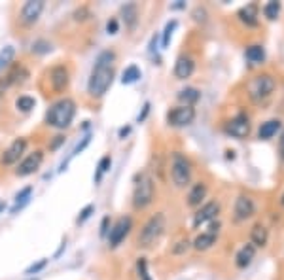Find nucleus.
Listing matches in <instances>:
<instances>
[{"label":"nucleus","instance_id":"4","mask_svg":"<svg viewBox=\"0 0 284 280\" xmlns=\"http://www.w3.org/2000/svg\"><path fill=\"white\" fill-rule=\"evenodd\" d=\"M42 83H46L44 85L46 95L61 97L70 88V69H68L65 62H57V64L50 67V69L44 72Z\"/></svg>","mask_w":284,"mask_h":280},{"label":"nucleus","instance_id":"16","mask_svg":"<svg viewBox=\"0 0 284 280\" xmlns=\"http://www.w3.org/2000/svg\"><path fill=\"white\" fill-rule=\"evenodd\" d=\"M195 72V61L188 55H180L174 62V78L176 80H188Z\"/></svg>","mask_w":284,"mask_h":280},{"label":"nucleus","instance_id":"5","mask_svg":"<svg viewBox=\"0 0 284 280\" xmlns=\"http://www.w3.org/2000/svg\"><path fill=\"white\" fill-rule=\"evenodd\" d=\"M155 199V182L154 178L146 173V170H142L138 175L135 176V187H133V208L135 210H144V208H148Z\"/></svg>","mask_w":284,"mask_h":280},{"label":"nucleus","instance_id":"38","mask_svg":"<svg viewBox=\"0 0 284 280\" xmlns=\"http://www.w3.org/2000/svg\"><path fill=\"white\" fill-rule=\"evenodd\" d=\"M89 17H91V12H89V8H87V6L78 8V10L74 12V19H76V21H80V23L87 21Z\"/></svg>","mask_w":284,"mask_h":280},{"label":"nucleus","instance_id":"31","mask_svg":"<svg viewBox=\"0 0 284 280\" xmlns=\"http://www.w3.org/2000/svg\"><path fill=\"white\" fill-rule=\"evenodd\" d=\"M13 57H15V48H12V46H6L0 51V70H6L12 64Z\"/></svg>","mask_w":284,"mask_h":280},{"label":"nucleus","instance_id":"35","mask_svg":"<svg viewBox=\"0 0 284 280\" xmlns=\"http://www.w3.org/2000/svg\"><path fill=\"white\" fill-rule=\"evenodd\" d=\"M50 51H51V44L48 40H36L32 44V53H36V55H46Z\"/></svg>","mask_w":284,"mask_h":280},{"label":"nucleus","instance_id":"14","mask_svg":"<svg viewBox=\"0 0 284 280\" xmlns=\"http://www.w3.org/2000/svg\"><path fill=\"white\" fill-rule=\"evenodd\" d=\"M218 214H220V203H218V201H209V203L201 205L199 206V210L193 214V222H192L193 229H199L201 225L214 222Z\"/></svg>","mask_w":284,"mask_h":280},{"label":"nucleus","instance_id":"30","mask_svg":"<svg viewBox=\"0 0 284 280\" xmlns=\"http://www.w3.org/2000/svg\"><path fill=\"white\" fill-rule=\"evenodd\" d=\"M89 142H91V133H87L86 137L82 138V142L78 144V146H76L74 149H72V154H70V156L67 157V161H63V165H61V168H59V170H65V168H67V165H68V161H70L72 157L78 156V154H82V152H84V149L87 148V144H89Z\"/></svg>","mask_w":284,"mask_h":280},{"label":"nucleus","instance_id":"1","mask_svg":"<svg viewBox=\"0 0 284 280\" xmlns=\"http://www.w3.org/2000/svg\"><path fill=\"white\" fill-rule=\"evenodd\" d=\"M114 64H116V51L112 50V48L103 50L97 55L95 67L91 70V76L87 80V95L91 99L99 100L108 93V89L114 83V76H116Z\"/></svg>","mask_w":284,"mask_h":280},{"label":"nucleus","instance_id":"28","mask_svg":"<svg viewBox=\"0 0 284 280\" xmlns=\"http://www.w3.org/2000/svg\"><path fill=\"white\" fill-rule=\"evenodd\" d=\"M140 69L136 67V64H129L127 69L124 70V74H121V81H124L125 85H129V83H135V81H138V78H140Z\"/></svg>","mask_w":284,"mask_h":280},{"label":"nucleus","instance_id":"13","mask_svg":"<svg viewBox=\"0 0 284 280\" xmlns=\"http://www.w3.org/2000/svg\"><path fill=\"white\" fill-rule=\"evenodd\" d=\"M195 119V108L193 106H174L167 112V123L171 127H188Z\"/></svg>","mask_w":284,"mask_h":280},{"label":"nucleus","instance_id":"9","mask_svg":"<svg viewBox=\"0 0 284 280\" xmlns=\"http://www.w3.org/2000/svg\"><path fill=\"white\" fill-rule=\"evenodd\" d=\"M44 157H46V154H44L42 149H34L31 154H27V156L17 163L15 170H13L15 176H17V178H27V176L38 173V168L42 167V163H44Z\"/></svg>","mask_w":284,"mask_h":280},{"label":"nucleus","instance_id":"24","mask_svg":"<svg viewBox=\"0 0 284 280\" xmlns=\"http://www.w3.org/2000/svg\"><path fill=\"white\" fill-rule=\"evenodd\" d=\"M176 99H178L184 106H193L199 99H201V91H199L197 88H184L178 91Z\"/></svg>","mask_w":284,"mask_h":280},{"label":"nucleus","instance_id":"10","mask_svg":"<svg viewBox=\"0 0 284 280\" xmlns=\"http://www.w3.org/2000/svg\"><path fill=\"white\" fill-rule=\"evenodd\" d=\"M44 8H46L44 0H27L25 4L21 6V10H19V23H21V27L31 29V27L36 25Z\"/></svg>","mask_w":284,"mask_h":280},{"label":"nucleus","instance_id":"8","mask_svg":"<svg viewBox=\"0 0 284 280\" xmlns=\"http://www.w3.org/2000/svg\"><path fill=\"white\" fill-rule=\"evenodd\" d=\"M27 146H29V140H27L25 137L13 138L12 144L0 154V163H2L4 167H13V165H17V163L25 157Z\"/></svg>","mask_w":284,"mask_h":280},{"label":"nucleus","instance_id":"11","mask_svg":"<svg viewBox=\"0 0 284 280\" xmlns=\"http://www.w3.org/2000/svg\"><path fill=\"white\" fill-rule=\"evenodd\" d=\"M131 229H133V218H131V216H121V218H117L116 224L112 225L110 231H108V235H106L108 236V246H110L112 250L117 248V246L127 239Z\"/></svg>","mask_w":284,"mask_h":280},{"label":"nucleus","instance_id":"45","mask_svg":"<svg viewBox=\"0 0 284 280\" xmlns=\"http://www.w3.org/2000/svg\"><path fill=\"white\" fill-rule=\"evenodd\" d=\"M278 156L284 161V131L280 133V138H278Z\"/></svg>","mask_w":284,"mask_h":280},{"label":"nucleus","instance_id":"19","mask_svg":"<svg viewBox=\"0 0 284 280\" xmlns=\"http://www.w3.org/2000/svg\"><path fill=\"white\" fill-rule=\"evenodd\" d=\"M218 235L220 233H214V231H203L201 235L195 236V241L192 243V246L199 252H205V250H210L218 241Z\"/></svg>","mask_w":284,"mask_h":280},{"label":"nucleus","instance_id":"18","mask_svg":"<svg viewBox=\"0 0 284 280\" xmlns=\"http://www.w3.org/2000/svg\"><path fill=\"white\" fill-rule=\"evenodd\" d=\"M207 193H209V186L205 182H195L192 189H190V193H188V206H192V208L201 206V203L207 197Z\"/></svg>","mask_w":284,"mask_h":280},{"label":"nucleus","instance_id":"25","mask_svg":"<svg viewBox=\"0 0 284 280\" xmlns=\"http://www.w3.org/2000/svg\"><path fill=\"white\" fill-rule=\"evenodd\" d=\"M245 57H247V61H250L252 64H259V62L266 61V50L259 44L248 46L247 50H245Z\"/></svg>","mask_w":284,"mask_h":280},{"label":"nucleus","instance_id":"3","mask_svg":"<svg viewBox=\"0 0 284 280\" xmlns=\"http://www.w3.org/2000/svg\"><path fill=\"white\" fill-rule=\"evenodd\" d=\"M165 229H167V218H165V214H163V212L152 214V216L146 220V224L142 225L140 233L136 236V246L142 250L154 248L155 244L161 241V236H163Z\"/></svg>","mask_w":284,"mask_h":280},{"label":"nucleus","instance_id":"34","mask_svg":"<svg viewBox=\"0 0 284 280\" xmlns=\"http://www.w3.org/2000/svg\"><path fill=\"white\" fill-rule=\"evenodd\" d=\"M176 25H178V21L176 19H173V21H169L167 25H165V31H163V40H161V46L163 48H167L169 42H171V36H173L174 29H176Z\"/></svg>","mask_w":284,"mask_h":280},{"label":"nucleus","instance_id":"33","mask_svg":"<svg viewBox=\"0 0 284 280\" xmlns=\"http://www.w3.org/2000/svg\"><path fill=\"white\" fill-rule=\"evenodd\" d=\"M278 13H280V2H275V0H271V2H267L266 6H263V15H266L269 21L277 19Z\"/></svg>","mask_w":284,"mask_h":280},{"label":"nucleus","instance_id":"7","mask_svg":"<svg viewBox=\"0 0 284 280\" xmlns=\"http://www.w3.org/2000/svg\"><path fill=\"white\" fill-rule=\"evenodd\" d=\"M248 97L254 100V102H261V100L269 99L275 91V80H273L271 74H259L254 76L252 80L248 81Z\"/></svg>","mask_w":284,"mask_h":280},{"label":"nucleus","instance_id":"15","mask_svg":"<svg viewBox=\"0 0 284 280\" xmlns=\"http://www.w3.org/2000/svg\"><path fill=\"white\" fill-rule=\"evenodd\" d=\"M256 214V203H254L252 197L248 195H239L235 199V206H233V218L235 222H247Z\"/></svg>","mask_w":284,"mask_h":280},{"label":"nucleus","instance_id":"44","mask_svg":"<svg viewBox=\"0 0 284 280\" xmlns=\"http://www.w3.org/2000/svg\"><path fill=\"white\" fill-rule=\"evenodd\" d=\"M148 112H150V102H146V104H144V108H142V114H138L136 121H138V123H140V121H144V119H146V116H148Z\"/></svg>","mask_w":284,"mask_h":280},{"label":"nucleus","instance_id":"27","mask_svg":"<svg viewBox=\"0 0 284 280\" xmlns=\"http://www.w3.org/2000/svg\"><path fill=\"white\" fill-rule=\"evenodd\" d=\"M34 106H36V100H34V97H31V95H21V97H17V100H15V108L23 114H29Z\"/></svg>","mask_w":284,"mask_h":280},{"label":"nucleus","instance_id":"6","mask_svg":"<svg viewBox=\"0 0 284 280\" xmlns=\"http://www.w3.org/2000/svg\"><path fill=\"white\" fill-rule=\"evenodd\" d=\"M171 180L176 187H186L190 186V182H192V163L190 159L184 156V154H180V152H174L173 154V159H171Z\"/></svg>","mask_w":284,"mask_h":280},{"label":"nucleus","instance_id":"41","mask_svg":"<svg viewBox=\"0 0 284 280\" xmlns=\"http://www.w3.org/2000/svg\"><path fill=\"white\" fill-rule=\"evenodd\" d=\"M108 231H110V216H105V218H103V222H100L99 235L100 236H106V235H108Z\"/></svg>","mask_w":284,"mask_h":280},{"label":"nucleus","instance_id":"22","mask_svg":"<svg viewBox=\"0 0 284 280\" xmlns=\"http://www.w3.org/2000/svg\"><path fill=\"white\" fill-rule=\"evenodd\" d=\"M121 19H124L127 29H135L136 21H138V6L135 2H129V4L121 6Z\"/></svg>","mask_w":284,"mask_h":280},{"label":"nucleus","instance_id":"47","mask_svg":"<svg viewBox=\"0 0 284 280\" xmlns=\"http://www.w3.org/2000/svg\"><path fill=\"white\" fill-rule=\"evenodd\" d=\"M4 210V203H0V212Z\"/></svg>","mask_w":284,"mask_h":280},{"label":"nucleus","instance_id":"21","mask_svg":"<svg viewBox=\"0 0 284 280\" xmlns=\"http://www.w3.org/2000/svg\"><path fill=\"white\" fill-rule=\"evenodd\" d=\"M250 241L252 243L250 244H254L256 248H263L267 244V241H269V231H267V227L263 224H256L250 229Z\"/></svg>","mask_w":284,"mask_h":280},{"label":"nucleus","instance_id":"32","mask_svg":"<svg viewBox=\"0 0 284 280\" xmlns=\"http://www.w3.org/2000/svg\"><path fill=\"white\" fill-rule=\"evenodd\" d=\"M136 278L138 280H152L146 257H138V260H136Z\"/></svg>","mask_w":284,"mask_h":280},{"label":"nucleus","instance_id":"40","mask_svg":"<svg viewBox=\"0 0 284 280\" xmlns=\"http://www.w3.org/2000/svg\"><path fill=\"white\" fill-rule=\"evenodd\" d=\"M117 31H119V23H117V19L110 17L108 19V23H106V32H108V34H116Z\"/></svg>","mask_w":284,"mask_h":280},{"label":"nucleus","instance_id":"48","mask_svg":"<svg viewBox=\"0 0 284 280\" xmlns=\"http://www.w3.org/2000/svg\"><path fill=\"white\" fill-rule=\"evenodd\" d=\"M280 203H282V205H284V195H282V199H280Z\"/></svg>","mask_w":284,"mask_h":280},{"label":"nucleus","instance_id":"37","mask_svg":"<svg viewBox=\"0 0 284 280\" xmlns=\"http://www.w3.org/2000/svg\"><path fill=\"white\" fill-rule=\"evenodd\" d=\"M93 212H95V205H87V206H84V208H82V212H80V216H78V220H76V222H78V224H84L86 220L91 218V214H93Z\"/></svg>","mask_w":284,"mask_h":280},{"label":"nucleus","instance_id":"29","mask_svg":"<svg viewBox=\"0 0 284 280\" xmlns=\"http://www.w3.org/2000/svg\"><path fill=\"white\" fill-rule=\"evenodd\" d=\"M112 167V157L110 156H105L100 157L99 165H97V173H95V184H100V180H103V176L110 170Z\"/></svg>","mask_w":284,"mask_h":280},{"label":"nucleus","instance_id":"39","mask_svg":"<svg viewBox=\"0 0 284 280\" xmlns=\"http://www.w3.org/2000/svg\"><path fill=\"white\" fill-rule=\"evenodd\" d=\"M48 265V260L44 257V260H40L38 263H32L31 267H27V271H25V274H32V273H38V271H42L44 267Z\"/></svg>","mask_w":284,"mask_h":280},{"label":"nucleus","instance_id":"2","mask_svg":"<svg viewBox=\"0 0 284 280\" xmlns=\"http://www.w3.org/2000/svg\"><path fill=\"white\" fill-rule=\"evenodd\" d=\"M76 100L70 99V97H61V99L53 100L46 112V118H44V123L51 127V129H57V131H65L68 129L72 121H74L76 116Z\"/></svg>","mask_w":284,"mask_h":280},{"label":"nucleus","instance_id":"42","mask_svg":"<svg viewBox=\"0 0 284 280\" xmlns=\"http://www.w3.org/2000/svg\"><path fill=\"white\" fill-rule=\"evenodd\" d=\"M63 144H65V137H63V135H57V137H53V140H51V144L48 148H50V152H55V149H59V146H63Z\"/></svg>","mask_w":284,"mask_h":280},{"label":"nucleus","instance_id":"20","mask_svg":"<svg viewBox=\"0 0 284 280\" xmlns=\"http://www.w3.org/2000/svg\"><path fill=\"white\" fill-rule=\"evenodd\" d=\"M256 257V246L254 244H245L239 252H237V255H235V265L239 269H247L250 263H252V260Z\"/></svg>","mask_w":284,"mask_h":280},{"label":"nucleus","instance_id":"23","mask_svg":"<svg viewBox=\"0 0 284 280\" xmlns=\"http://www.w3.org/2000/svg\"><path fill=\"white\" fill-rule=\"evenodd\" d=\"M280 125H282L280 123V119H269L266 123H261V127H259V131H258V137L261 138V140H269V138H273L278 131H280Z\"/></svg>","mask_w":284,"mask_h":280},{"label":"nucleus","instance_id":"43","mask_svg":"<svg viewBox=\"0 0 284 280\" xmlns=\"http://www.w3.org/2000/svg\"><path fill=\"white\" fill-rule=\"evenodd\" d=\"M205 15H207L205 8H195V12H193V19L195 21H205Z\"/></svg>","mask_w":284,"mask_h":280},{"label":"nucleus","instance_id":"17","mask_svg":"<svg viewBox=\"0 0 284 280\" xmlns=\"http://www.w3.org/2000/svg\"><path fill=\"white\" fill-rule=\"evenodd\" d=\"M237 17L241 21L242 25L247 27H258L259 23V8L258 4H247V6H242L239 12H237Z\"/></svg>","mask_w":284,"mask_h":280},{"label":"nucleus","instance_id":"26","mask_svg":"<svg viewBox=\"0 0 284 280\" xmlns=\"http://www.w3.org/2000/svg\"><path fill=\"white\" fill-rule=\"evenodd\" d=\"M31 193H32V186H27L25 189H21V191L15 195V205L12 206V214H17V210H21L23 206L29 203V199H31Z\"/></svg>","mask_w":284,"mask_h":280},{"label":"nucleus","instance_id":"12","mask_svg":"<svg viewBox=\"0 0 284 280\" xmlns=\"http://www.w3.org/2000/svg\"><path fill=\"white\" fill-rule=\"evenodd\" d=\"M250 129H252V125H250V118H248L245 112H239L237 116H233L231 119H228V123L224 125V131L228 133L229 137L233 138H247L250 135Z\"/></svg>","mask_w":284,"mask_h":280},{"label":"nucleus","instance_id":"36","mask_svg":"<svg viewBox=\"0 0 284 280\" xmlns=\"http://www.w3.org/2000/svg\"><path fill=\"white\" fill-rule=\"evenodd\" d=\"M190 246H192V243H190L188 239H182V241H178V243H176V246H173V254H176V255L186 254V252L190 250Z\"/></svg>","mask_w":284,"mask_h":280},{"label":"nucleus","instance_id":"46","mask_svg":"<svg viewBox=\"0 0 284 280\" xmlns=\"http://www.w3.org/2000/svg\"><path fill=\"white\" fill-rule=\"evenodd\" d=\"M129 133H131V127H121V129H119V138H125Z\"/></svg>","mask_w":284,"mask_h":280}]
</instances>
